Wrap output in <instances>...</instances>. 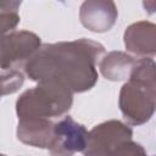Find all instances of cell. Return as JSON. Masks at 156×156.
Here are the masks:
<instances>
[{
  "label": "cell",
  "instance_id": "12",
  "mask_svg": "<svg viewBox=\"0 0 156 156\" xmlns=\"http://www.w3.org/2000/svg\"><path fill=\"white\" fill-rule=\"evenodd\" d=\"M24 82V74L17 68L0 72V96L16 93Z\"/></svg>",
  "mask_w": 156,
  "mask_h": 156
},
{
  "label": "cell",
  "instance_id": "8",
  "mask_svg": "<svg viewBox=\"0 0 156 156\" xmlns=\"http://www.w3.org/2000/svg\"><path fill=\"white\" fill-rule=\"evenodd\" d=\"M124 46L128 51L146 57L154 56L156 49V27L147 21H139L126 28Z\"/></svg>",
  "mask_w": 156,
  "mask_h": 156
},
{
  "label": "cell",
  "instance_id": "11",
  "mask_svg": "<svg viewBox=\"0 0 156 156\" xmlns=\"http://www.w3.org/2000/svg\"><path fill=\"white\" fill-rule=\"evenodd\" d=\"M21 1H0V35L11 32L20 22Z\"/></svg>",
  "mask_w": 156,
  "mask_h": 156
},
{
  "label": "cell",
  "instance_id": "1",
  "mask_svg": "<svg viewBox=\"0 0 156 156\" xmlns=\"http://www.w3.org/2000/svg\"><path fill=\"white\" fill-rule=\"evenodd\" d=\"M105 54L100 43L82 38L41 45L23 65L38 83H55L73 93L90 90L98 82V62Z\"/></svg>",
  "mask_w": 156,
  "mask_h": 156
},
{
  "label": "cell",
  "instance_id": "10",
  "mask_svg": "<svg viewBox=\"0 0 156 156\" xmlns=\"http://www.w3.org/2000/svg\"><path fill=\"white\" fill-rule=\"evenodd\" d=\"M135 62L136 58L129 54L123 51H111L100 60L99 68L106 79L117 82L129 79Z\"/></svg>",
  "mask_w": 156,
  "mask_h": 156
},
{
  "label": "cell",
  "instance_id": "7",
  "mask_svg": "<svg viewBox=\"0 0 156 156\" xmlns=\"http://www.w3.org/2000/svg\"><path fill=\"white\" fill-rule=\"evenodd\" d=\"M118 17V11L113 1L89 0L80 5V23L91 32L104 33L110 30Z\"/></svg>",
  "mask_w": 156,
  "mask_h": 156
},
{
  "label": "cell",
  "instance_id": "5",
  "mask_svg": "<svg viewBox=\"0 0 156 156\" xmlns=\"http://www.w3.org/2000/svg\"><path fill=\"white\" fill-rule=\"evenodd\" d=\"M87 128L71 116H65L54 124V139L49 146L50 156H73L84 151L88 144Z\"/></svg>",
  "mask_w": 156,
  "mask_h": 156
},
{
  "label": "cell",
  "instance_id": "2",
  "mask_svg": "<svg viewBox=\"0 0 156 156\" xmlns=\"http://www.w3.org/2000/svg\"><path fill=\"white\" fill-rule=\"evenodd\" d=\"M155 62L151 57L136 58L128 82L119 93V110L132 126L147 122L155 111Z\"/></svg>",
  "mask_w": 156,
  "mask_h": 156
},
{
  "label": "cell",
  "instance_id": "13",
  "mask_svg": "<svg viewBox=\"0 0 156 156\" xmlns=\"http://www.w3.org/2000/svg\"><path fill=\"white\" fill-rule=\"evenodd\" d=\"M107 156H149L144 147L133 141L132 139H127L116 144Z\"/></svg>",
  "mask_w": 156,
  "mask_h": 156
},
{
  "label": "cell",
  "instance_id": "3",
  "mask_svg": "<svg viewBox=\"0 0 156 156\" xmlns=\"http://www.w3.org/2000/svg\"><path fill=\"white\" fill-rule=\"evenodd\" d=\"M73 102V94L55 83H38L26 90L16 101L18 119H50L67 113Z\"/></svg>",
  "mask_w": 156,
  "mask_h": 156
},
{
  "label": "cell",
  "instance_id": "15",
  "mask_svg": "<svg viewBox=\"0 0 156 156\" xmlns=\"http://www.w3.org/2000/svg\"><path fill=\"white\" fill-rule=\"evenodd\" d=\"M0 99H1V96H0Z\"/></svg>",
  "mask_w": 156,
  "mask_h": 156
},
{
  "label": "cell",
  "instance_id": "4",
  "mask_svg": "<svg viewBox=\"0 0 156 156\" xmlns=\"http://www.w3.org/2000/svg\"><path fill=\"white\" fill-rule=\"evenodd\" d=\"M40 46V38L29 30H12L0 35V69L24 65Z\"/></svg>",
  "mask_w": 156,
  "mask_h": 156
},
{
  "label": "cell",
  "instance_id": "6",
  "mask_svg": "<svg viewBox=\"0 0 156 156\" xmlns=\"http://www.w3.org/2000/svg\"><path fill=\"white\" fill-rule=\"evenodd\" d=\"M133 130L121 121L111 119L95 126L88 134V144L84 156H107L111 149L119 141L132 139Z\"/></svg>",
  "mask_w": 156,
  "mask_h": 156
},
{
  "label": "cell",
  "instance_id": "9",
  "mask_svg": "<svg viewBox=\"0 0 156 156\" xmlns=\"http://www.w3.org/2000/svg\"><path fill=\"white\" fill-rule=\"evenodd\" d=\"M54 124L50 119L43 118L18 119L17 138L29 146L49 149L54 139Z\"/></svg>",
  "mask_w": 156,
  "mask_h": 156
},
{
  "label": "cell",
  "instance_id": "14",
  "mask_svg": "<svg viewBox=\"0 0 156 156\" xmlns=\"http://www.w3.org/2000/svg\"><path fill=\"white\" fill-rule=\"evenodd\" d=\"M0 156H6V155H2V154H0Z\"/></svg>",
  "mask_w": 156,
  "mask_h": 156
}]
</instances>
